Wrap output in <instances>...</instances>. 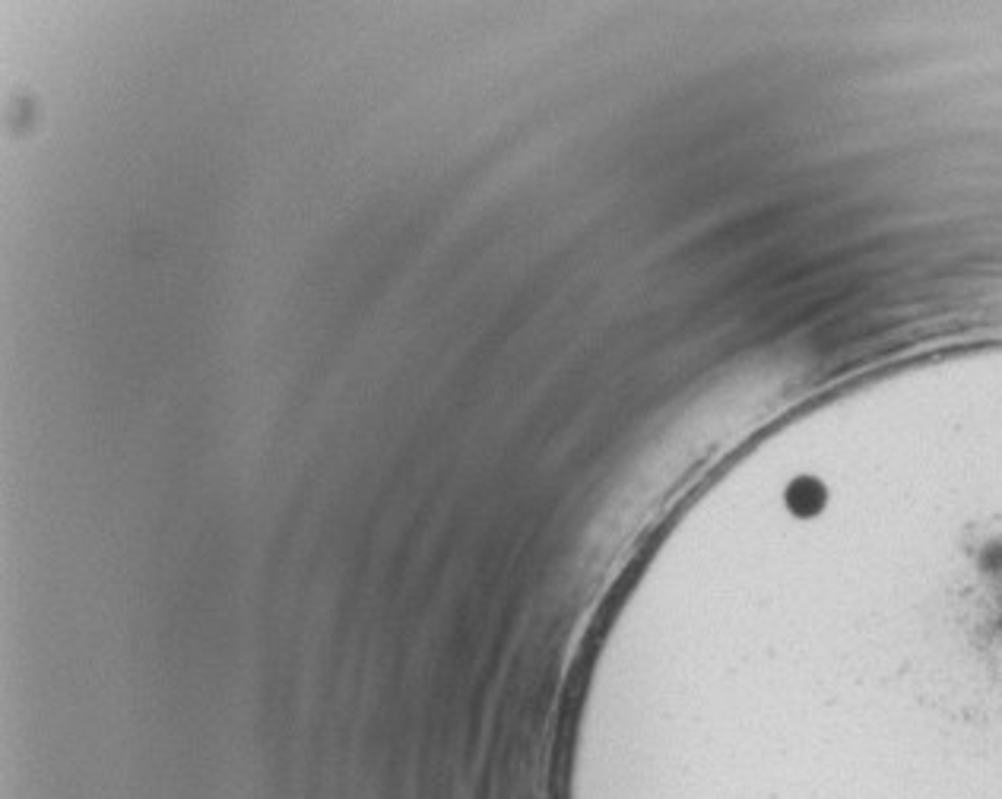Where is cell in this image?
<instances>
[{"label": "cell", "instance_id": "obj_1", "mask_svg": "<svg viewBox=\"0 0 1002 799\" xmlns=\"http://www.w3.org/2000/svg\"><path fill=\"white\" fill-rule=\"evenodd\" d=\"M787 505H790L793 514H800V517L819 514L822 505H825V489H822V482H815V479H809V476L796 479L793 486H790Z\"/></svg>", "mask_w": 1002, "mask_h": 799}]
</instances>
